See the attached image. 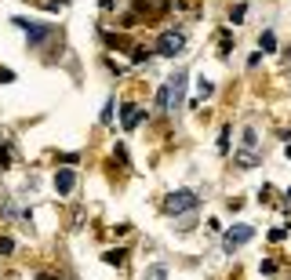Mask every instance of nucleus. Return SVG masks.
I'll use <instances>...</instances> for the list:
<instances>
[{
  "label": "nucleus",
  "instance_id": "obj_1",
  "mask_svg": "<svg viewBox=\"0 0 291 280\" xmlns=\"http://www.w3.org/2000/svg\"><path fill=\"white\" fill-rule=\"evenodd\" d=\"M186 80H189L186 69H175V76H167V113H171V110H182V99H186Z\"/></svg>",
  "mask_w": 291,
  "mask_h": 280
},
{
  "label": "nucleus",
  "instance_id": "obj_2",
  "mask_svg": "<svg viewBox=\"0 0 291 280\" xmlns=\"http://www.w3.org/2000/svg\"><path fill=\"white\" fill-rule=\"evenodd\" d=\"M193 208H197V193L193 190H175V193H167V200H164L167 215H186Z\"/></svg>",
  "mask_w": 291,
  "mask_h": 280
},
{
  "label": "nucleus",
  "instance_id": "obj_3",
  "mask_svg": "<svg viewBox=\"0 0 291 280\" xmlns=\"http://www.w3.org/2000/svg\"><path fill=\"white\" fill-rule=\"evenodd\" d=\"M11 22L19 26V29H26V33H29V48H40V44H44V40H48V37L55 33L51 26H40V22H29V19H22V15H15Z\"/></svg>",
  "mask_w": 291,
  "mask_h": 280
},
{
  "label": "nucleus",
  "instance_id": "obj_4",
  "mask_svg": "<svg viewBox=\"0 0 291 280\" xmlns=\"http://www.w3.org/2000/svg\"><path fill=\"white\" fill-rule=\"evenodd\" d=\"M182 48H186V37H182V33H175V29L160 33V40H157V55H164V58L182 55Z\"/></svg>",
  "mask_w": 291,
  "mask_h": 280
},
{
  "label": "nucleus",
  "instance_id": "obj_5",
  "mask_svg": "<svg viewBox=\"0 0 291 280\" xmlns=\"http://www.w3.org/2000/svg\"><path fill=\"white\" fill-rule=\"evenodd\" d=\"M251 237H255V226L240 222V226H233V229H229L226 237H222V247H226V251H237V247H244Z\"/></svg>",
  "mask_w": 291,
  "mask_h": 280
},
{
  "label": "nucleus",
  "instance_id": "obj_6",
  "mask_svg": "<svg viewBox=\"0 0 291 280\" xmlns=\"http://www.w3.org/2000/svg\"><path fill=\"white\" fill-rule=\"evenodd\" d=\"M120 120H124V131H135V128H139V124L146 120V110H142V106H124V110H120Z\"/></svg>",
  "mask_w": 291,
  "mask_h": 280
},
{
  "label": "nucleus",
  "instance_id": "obj_7",
  "mask_svg": "<svg viewBox=\"0 0 291 280\" xmlns=\"http://www.w3.org/2000/svg\"><path fill=\"white\" fill-rule=\"evenodd\" d=\"M73 185H76V171L73 167H58L55 171V190L66 197V193H73Z\"/></svg>",
  "mask_w": 291,
  "mask_h": 280
},
{
  "label": "nucleus",
  "instance_id": "obj_8",
  "mask_svg": "<svg viewBox=\"0 0 291 280\" xmlns=\"http://www.w3.org/2000/svg\"><path fill=\"white\" fill-rule=\"evenodd\" d=\"M258 51H262V55H269V51H277V33H273V29H266V33L258 37Z\"/></svg>",
  "mask_w": 291,
  "mask_h": 280
},
{
  "label": "nucleus",
  "instance_id": "obj_9",
  "mask_svg": "<svg viewBox=\"0 0 291 280\" xmlns=\"http://www.w3.org/2000/svg\"><path fill=\"white\" fill-rule=\"evenodd\" d=\"M124 247H117V251H106V262H110V266H124Z\"/></svg>",
  "mask_w": 291,
  "mask_h": 280
},
{
  "label": "nucleus",
  "instance_id": "obj_10",
  "mask_svg": "<svg viewBox=\"0 0 291 280\" xmlns=\"http://www.w3.org/2000/svg\"><path fill=\"white\" fill-rule=\"evenodd\" d=\"M197 95H201V99L215 95V84H211V80H204V76H201V80H197Z\"/></svg>",
  "mask_w": 291,
  "mask_h": 280
},
{
  "label": "nucleus",
  "instance_id": "obj_11",
  "mask_svg": "<svg viewBox=\"0 0 291 280\" xmlns=\"http://www.w3.org/2000/svg\"><path fill=\"white\" fill-rule=\"evenodd\" d=\"M244 15H248V4H237L233 11H229V22H233V26H240V22H244Z\"/></svg>",
  "mask_w": 291,
  "mask_h": 280
},
{
  "label": "nucleus",
  "instance_id": "obj_12",
  "mask_svg": "<svg viewBox=\"0 0 291 280\" xmlns=\"http://www.w3.org/2000/svg\"><path fill=\"white\" fill-rule=\"evenodd\" d=\"M237 164H240L244 171H248V167H255L258 160H255V153H248V149H244V153H240V157H237Z\"/></svg>",
  "mask_w": 291,
  "mask_h": 280
},
{
  "label": "nucleus",
  "instance_id": "obj_13",
  "mask_svg": "<svg viewBox=\"0 0 291 280\" xmlns=\"http://www.w3.org/2000/svg\"><path fill=\"white\" fill-rule=\"evenodd\" d=\"M255 146H258V135H255V131L248 128V131H244V149H248V153H251Z\"/></svg>",
  "mask_w": 291,
  "mask_h": 280
},
{
  "label": "nucleus",
  "instance_id": "obj_14",
  "mask_svg": "<svg viewBox=\"0 0 291 280\" xmlns=\"http://www.w3.org/2000/svg\"><path fill=\"white\" fill-rule=\"evenodd\" d=\"M15 251V240L11 237H0V255H11Z\"/></svg>",
  "mask_w": 291,
  "mask_h": 280
},
{
  "label": "nucleus",
  "instance_id": "obj_15",
  "mask_svg": "<svg viewBox=\"0 0 291 280\" xmlns=\"http://www.w3.org/2000/svg\"><path fill=\"white\" fill-rule=\"evenodd\" d=\"M146 58H149L146 48H135V51H131V62H146Z\"/></svg>",
  "mask_w": 291,
  "mask_h": 280
},
{
  "label": "nucleus",
  "instance_id": "obj_16",
  "mask_svg": "<svg viewBox=\"0 0 291 280\" xmlns=\"http://www.w3.org/2000/svg\"><path fill=\"white\" fill-rule=\"evenodd\" d=\"M11 80H15V73L11 69H0V84H11Z\"/></svg>",
  "mask_w": 291,
  "mask_h": 280
},
{
  "label": "nucleus",
  "instance_id": "obj_17",
  "mask_svg": "<svg viewBox=\"0 0 291 280\" xmlns=\"http://www.w3.org/2000/svg\"><path fill=\"white\" fill-rule=\"evenodd\" d=\"M99 4H102V8H106V11H110V8H113V4H117V0H99Z\"/></svg>",
  "mask_w": 291,
  "mask_h": 280
},
{
  "label": "nucleus",
  "instance_id": "obj_18",
  "mask_svg": "<svg viewBox=\"0 0 291 280\" xmlns=\"http://www.w3.org/2000/svg\"><path fill=\"white\" fill-rule=\"evenodd\" d=\"M157 280H167V273H164V269H157Z\"/></svg>",
  "mask_w": 291,
  "mask_h": 280
},
{
  "label": "nucleus",
  "instance_id": "obj_19",
  "mask_svg": "<svg viewBox=\"0 0 291 280\" xmlns=\"http://www.w3.org/2000/svg\"><path fill=\"white\" fill-rule=\"evenodd\" d=\"M287 200H291V190H287Z\"/></svg>",
  "mask_w": 291,
  "mask_h": 280
}]
</instances>
